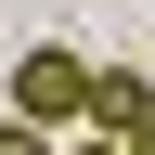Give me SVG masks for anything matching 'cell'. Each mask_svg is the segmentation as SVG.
<instances>
[{
  "label": "cell",
  "instance_id": "1",
  "mask_svg": "<svg viewBox=\"0 0 155 155\" xmlns=\"http://www.w3.org/2000/svg\"><path fill=\"white\" fill-rule=\"evenodd\" d=\"M13 116L26 129H91V65H78L65 39H39L26 65H13Z\"/></svg>",
  "mask_w": 155,
  "mask_h": 155
},
{
  "label": "cell",
  "instance_id": "2",
  "mask_svg": "<svg viewBox=\"0 0 155 155\" xmlns=\"http://www.w3.org/2000/svg\"><path fill=\"white\" fill-rule=\"evenodd\" d=\"M142 116H155V91H142V65H91V129H116V142H129Z\"/></svg>",
  "mask_w": 155,
  "mask_h": 155
},
{
  "label": "cell",
  "instance_id": "3",
  "mask_svg": "<svg viewBox=\"0 0 155 155\" xmlns=\"http://www.w3.org/2000/svg\"><path fill=\"white\" fill-rule=\"evenodd\" d=\"M0 155H52V129H26V116H0Z\"/></svg>",
  "mask_w": 155,
  "mask_h": 155
},
{
  "label": "cell",
  "instance_id": "4",
  "mask_svg": "<svg viewBox=\"0 0 155 155\" xmlns=\"http://www.w3.org/2000/svg\"><path fill=\"white\" fill-rule=\"evenodd\" d=\"M65 155H129V142H116V129H78V142H65Z\"/></svg>",
  "mask_w": 155,
  "mask_h": 155
},
{
  "label": "cell",
  "instance_id": "5",
  "mask_svg": "<svg viewBox=\"0 0 155 155\" xmlns=\"http://www.w3.org/2000/svg\"><path fill=\"white\" fill-rule=\"evenodd\" d=\"M129 155H155V116H142V129H129Z\"/></svg>",
  "mask_w": 155,
  "mask_h": 155
}]
</instances>
